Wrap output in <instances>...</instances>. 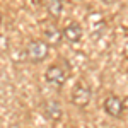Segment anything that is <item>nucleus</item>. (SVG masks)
<instances>
[{
  "instance_id": "obj_1",
  "label": "nucleus",
  "mask_w": 128,
  "mask_h": 128,
  "mask_svg": "<svg viewBox=\"0 0 128 128\" xmlns=\"http://www.w3.org/2000/svg\"><path fill=\"white\" fill-rule=\"evenodd\" d=\"M90 96H92V90L89 87V84L86 82H77L75 87L72 90V102L79 108H84L90 102Z\"/></svg>"
},
{
  "instance_id": "obj_2",
  "label": "nucleus",
  "mask_w": 128,
  "mask_h": 128,
  "mask_svg": "<svg viewBox=\"0 0 128 128\" xmlns=\"http://www.w3.org/2000/svg\"><path fill=\"white\" fill-rule=\"evenodd\" d=\"M26 55H28V60L31 63H40L48 55V44L44 41H31L28 44Z\"/></svg>"
},
{
  "instance_id": "obj_6",
  "label": "nucleus",
  "mask_w": 128,
  "mask_h": 128,
  "mask_svg": "<svg viewBox=\"0 0 128 128\" xmlns=\"http://www.w3.org/2000/svg\"><path fill=\"white\" fill-rule=\"evenodd\" d=\"M44 114L51 121H58L62 118V106H60L58 101H53L51 99L48 102H44Z\"/></svg>"
},
{
  "instance_id": "obj_7",
  "label": "nucleus",
  "mask_w": 128,
  "mask_h": 128,
  "mask_svg": "<svg viewBox=\"0 0 128 128\" xmlns=\"http://www.w3.org/2000/svg\"><path fill=\"white\" fill-rule=\"evenodd\" d=\"M44 40H46V44H58L62 40V32L55 26H50L44 29Z\"/></svg>"
},
{
  "instance_id": "obj_5",
  "label": "nucleus",
  "mask_w": 128,
  "mask_h": 128,
  "mask_svg": "<svg viewBox=\"0 0 128 128\" xmlns=\"http://www.w3.org/2000/svg\"><path fill=\"white\" fill-rule=\"evenodd\" d=\"M62 36H63L67 41H70V43H79V41L82 40V36H84L82 26L77 24V22H72V24H68V26L63 29Z\"/></svg>"
},
{
  "instance_id": "obj_10",
  "label": "nucleus",
  "mask_w": 128,
  "mask_h": 128,
  "mask_svg": "<svg viewBox=\"0 0 128 128\" xmlns=\"http://www.w3.org/2000/svg\"><path fill=\"white\" fill-rule=\"evenodd\" d=\"M0 22H2V16H0Z\"/></svg>"
},
{
  "instance_id": "obj_9",
  "label": "nucleus",
  "mask_w": 128,
  "mask_h": 128,
  "mask_svg": "<svg viewBox=\"0 0 128 128\" xmlns=\"http://www.w3.org/2000/svg\"><path fill=\"white\" fill-rule=\"evenodd\" d=\"M125 50H128V44H126V46H125ZM125 53H126V56H128V51H125Z\"/></svg>"
},
{
  "instance_id": "obj_8",
  "label": "nucleus",
  "mask_w": 128,
  "mask_h": 128,
  "mask_svg": "<svg viewBox=\"0 0 128 128\" xmlns=\"http://www.w3.org/2000/svg\"><path fill=\"white\" fill-rule=\"evenodd\" d=\"M62 10H63L62 0H48V12L53 16V17H60Z\"/></svg>"
},
{
  "instance_id": "obj_3",
  "label": "nucleus",
  "mask_w": 128,
  "mask_h": 128,
  "mask_svg": "<svg viewBox=\"0 0 128 128\" xmlns=\"http://www.w3.org/2000/svg\"><path fill=\"white\" fill-rule=\"evenodd\" d=\"M46 80H48L51 86H55V87H62L65 84V80H67V74H65V70L62 68V67L51 65L46 70Z\"/></svg>"
},
{
  "instance_id": "obj_4",
  "label": "nucleus",
  "mask_w": 128,
  "mask_h": 128,
  "mask_svg": "<svg viewBox=\"0 0 128 128\" xmlns=\"http://www.w3.org/2000/svg\"><path fill=\"white\" fill-rule=\"evenodd\" d=\"M104 111L108 113L109 116H113V118H120L121 113H123V102H121V99L116 98V96H108L106 101H104Z\"/></svg>"
}]
</instances>
